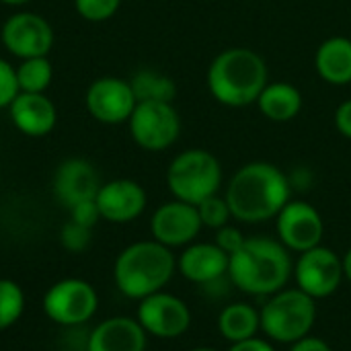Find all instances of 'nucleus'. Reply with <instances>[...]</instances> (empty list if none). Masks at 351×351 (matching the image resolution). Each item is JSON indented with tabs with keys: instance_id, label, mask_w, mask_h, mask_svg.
I'll return each instance as SVG.
<instances>
[{
	"instance_id": "nucleus-6",
	"label": "nucleus",
	"mask_w": 351,
	"mask_h": 351,
	"mask_svg": "<svg viewBox=\"0 0 351 351\" xmlns=\"http://www.w3.org/2000/svg\"><path fill=\"white\" fill-rule=\"evenodd\" d=\"M167 187L175 199L197 206L220 191L222 165L210 150L187 148L171 160Z\"/></svg>"
},
{
	"instance_id": "nucleus-8",
	"label": "nucleus",
	"mask_w": 351,
	"mask_h": 351,
	"mask_svg": "<svg viewBox=\"0 0 351 351\" xmlns=\"http://www.w3.org/2000/svg\"><path fill=\"white\" fill-rule=\"evenodd\" d=\"M99 308L97 290L78 278L56 282L43 296V313L60 327H78L95 317Z\"/></svg>"
},
{
	"instance_id": "nucleus-36",
	"label": "nucleus",
	"mask_w": 351,
	"mask_h": 351,
	"mask_svg": "<svg viewBox=\"0 0 351 351\" xmlns=\"http://www.w3.org/2000/svg\"><path fill=\"white\" fill-rule=\"evenodd\" d=\"M2 4H6V6H12V8H23V6H27L31 0H0Z\"/></svg>"
},
{
	"instance_id": "nucleus-3",
	"label": "nucleus",
	"mask_w": 351,
	"mask_h": 351,
	"mask_svg": "<svg viewBox=\"0 0 351 351\" xmlns=\"http://www.w3.org/2000/svg\"><path fill=\"white\" fill-rule=\"evenodd\" d=\"M208 90L224 107L243 109L255 105L269 82V68L251 47H228L208 68Z\"/></svg>"
},
{
	"instance_id": "nucleus-20",
	"label": "nucleus",
	"mask_w": 351,
	"mask_h": 351,
	"mask_svg": "<svg viewBox=\"0 0 351 351\" xmlns=\"http://www.w3.org/2000/svg\"><path fill=\"white\" fill-rule=\"evenodd\" d=\"M317 74L333 86L351 82V37L333 35L325 39L315 53Z\"/></svg>"
},
{
	"instance_id": "nucleus-35",
	"label": "nucleus",
	"mask_w": 351,
	"mask_h": 351,
	"mask_svg": "<svg viewBox=\"0 0 351 351\" xmlns=\"http://www.w3.org/2000/svg\"><path fill=\"white\" fill-rule=\"evenodd\" d=\"M341 261H343V278L351 284V249H348V253L341 257Z\"/></svg>"
},
{
	"instance_id": "nucleus-29",
	"label": "nucleus",
	"mask_w": 351,
	"mask_h": 351,
	"mask_svg": "<svg viewBox=\"0 0 351 351\" xmlns=\"http://www.w3.org/2000/svg\"><path fill=\"white\" fill-rule=\"evenodd\" d=\"M19 93L21 90H19L14 66L8 60L0 58V109H8Z\"/></svg>"
},
{
	"instance_id": "nucleus-25",
	"label": "nucleus",
	"mask_w": 351,
	"mask_h": 351,
	"mask_svg": "<svg viewBox=\"0 0 351 351\" xmlns=\"http://www.w3.org/2000/svg\"><path fill=\"white\" fill-rule=\"evenodd\" d=\"M25 311V292L14 280H0V331L10 329Z\"/></svg>"
},
{
	"instance_id": "nucleus-19",
	"label": "nucleus",
	"mask_w": 351,
	"mask_h": 351,
	"mask_svg": "<svg viewBox=\"0 0 351 351\" xmlns=\"http://www.w3.org/2000/svg\"><path fill=\"white\" fill-rule=\"evenodd\" d=\"M148 333L138 319L111 317L101 321L86 339V351H146Z\"/></svg>"
},
{
	"instance_id": "nucleus-16",
	"label": "nucleus",
	"mask_w": 351,
	"mask_h": 351,
	"mask_svg": "<svg viewBox=\"0 0 351 351\" xmlns=\"http://www.w3.org/2000/svg\"><path fill=\"white\" fill-rule=\"evenodd\" d=\"M95 202L101 220L113 224H128L144 214L148 206V195L146 189L134 179H113L101 183Z\"/></svg>"
},
{
	"instance_id": "nucleus-31",
	"label": "nucleus",
	"mask_w": 351,
	"mask_h": 351,
	"mask_svg": "<svg viewBox=\"0 0 351 351\" xmlns=\"http://www.w3.org/2000/svg\"><path fill=\"white\" fill-rule=\"evenodd\" d=\"M70 212V220L80 224V226H86V228H95L97 222L101 220V214H99V208H97V202L95 199H86V202H80L76 204L74 208L68 210Z\"/></svg>"
},
{
	"instance_id": "nucleus-7",
	"label": "nucleus",
	"mask_w": 351,
	"mask_h": 351,
	"mask_svg": "<svg viewBox=\"0 0 351 351\" xmlns=\"http://www.w3.org/2000/svg\"><path fill=\"white\" fill-rule=\"evenodd\" d=\"M134 144L146 152H165L181 136V115L167 101H138L128 119Z\"/></svg>"
},
{
	"instance_id": "nucleus-24",
	"label": "nucleus",
	"mask_w": 351,
	"mask_h": 351,
	"mask_svg": "<svg viewBox=\"0 0 351 351\" xmlns=\"http://www.w3.org/2000/svg\"><path fill=\"white\" fill-rule=\"evenodd\" d=\"M14 72L21 93H45L53 80V66L47 56L19 60Z\"/></svg>"
},
{
	"instance_id": "nucleus-28",
	"label": "nucleus",
	"mask_w": 351,
	"mask_h": 351,
	"mask_svg": "<svg viewBox=\"0 0 351 351\" xmlns=\"http://www.w3.org/2000/svg\"><path fill=\"white\" fill-rule=\"evenodd\" d=\"M93 241V230L86 226H80L72 220H68L62 228H60V245L70 251V253H82L88 249Z\"/></svg>"
},
{
	"instance_id": "nucleus-32",
	"label": "nucleus",
	"mask_w": 351,
	"mask_h": 351,
	"mask_svg": "<svg viewBox=\"0 0 351 351\" xmlns=\"http://www.w3.org/2000/svg\"><path fill=\"white\" fill-rule=\"evenodd\" d=\"M335 128L343 138L351 140V99L343 101L335 109Z\"/></svg>"
},
{
	"instance_id": "nucleus-15",
	"label": "nucleus",
	"mask_w": 351,
	"mask_h": 351,
	"mask_svg": "<svg viewBox=\"0 0 351 351\" xmlns=\"http://www.w3.org/2000/svg\"><path fill=\"white\" fill-rule=\"evenodd\" d=\"M99 187H101V181H99V173L95 165L82 156H70L62 160L51 181L53 197L66 210L74 208L80 202L95 199Z\"/></svg>"
},
{
	"instance_id": "nucleus-1",
	"label": "nucleus",
	"mask_w": 351,
	"mask_h": 351,
	"mask_svg": "<svg viewBox=\"0 0 351 351\" xmlns=\"http://www.w3.org/2000/svg\"><path fill=\"white\" fill-rule=\"evenodd\" d=\"M224 197L234 220L261 224L276 218L292 199V183L278 165L253 160L230 177Z\"/></svg>"
},
{
	"instance_id": "nucleus-37",
	"label": "nucleus",
	"mask_w": 351,
	"mask_h": 351,
	"mask_svg": "<svg viewBox=\"0 0 351 351\" xmlns=\"http://www.w3.org/2000/svg\"><path fill=\"white\" fill-rule=\"evenodd\" d=\"M187 351H218V350H214V348H193V350H187Z\"/></svg>"
},
{
	"instance_id": "nucleus-2",
	"label": "nucleus",
	"mask_w": 351,
	"mask_h": 351,
	"mask_svg": "<svg viewBox=\"0 0 351 351\" xmlns=\"http://www.w3.org/2000/svg\"><path fill=\"white\" fill-rule=\"evenodd\" d=\"M292 271L290 251L269 237H249L228 261L230 282L251 296H271L284 290Z\"/></svg>"
},
{
	"instance_id": "nucleus-27",
	"label": "nucleus",
	"mask_w": 351,
	"mask_h": 351,
	"mask_svg": "<svg viewBox=\"0 0 351 351\" xmlns=\"http://www.w3.org/2000/svg\"><path fill=\"white\" fill-rule=\"evenodd\" d=\"M123 0H74V10L88 23H105L113 19Z\"/></svg>"
},
{
	"instance_id": "nucleus-22",
	"label": "nucleus",
	"mask_w": 351,
	"mask_h": 351,
	"mask_svg": "<svg viewBox=\"0 0 351 351\" xmlns=\"http://www.w3.org/2000/svg\"><path fill=\"white\" fill-rule=\"evenodd\" d=\"M218 331L230 343L251 339L261 331V313L249 302L226 304L218 315Z\"/></svg>"
},
{
	"instance_id": "nucleus-23",
	"label": "nucleus",
	"mask_w": 351,
	"mask_h": 351,
	"mask_svg": "<svg viewBox=\"0 0 351 351\" xmlns=\"http://www.w3.org/2000/svg\"><path fill=\"white\" fill-rule=\"evenodd\" d=\"M132 90L138 101H167L173 103L177 95V84L171 76L156 70H138L130 78Z\"/></svg>"
},
{
	"instance_id": "nucleus-34",
	"label": "nucleus",
	"mask_w": 351,
	"mask_h": 351,
	"mask_svg": "<svg viewBox=\"0 0 351 351\" xmlns=\"http://www.w3.org/2000/svg\"><path fill=\"white\" fill-rule=\"evenodd\" d=\"M290 351H333V350H331V346H329L325 339L315 337V335H306V337H302L300 341L292 343V346H290Z\"/></svg>"
},
{
	"instance_id": "nucleus-14",
	"label": "nucleus",
	"mask_w": 351,
	"mask_h": 351,
	"mask_svg": "<svg viewBox=\"0 0 351 351\" xmlns=\"http://www.w3.org/2000/svg\"><path fill=\"white\" fill-rule=\"evenodd\" d=\"M202 228H204V224L199 220L197 206L175 199V197L171 202L158 206L150 218L152 239L169 249L187 247V245L195 243Z\"/></svg>"
},
{
	"instance_id": "nucleus-9",
	"label": "nucleus",
	"mask_w": 351,
	"mask_h": 351,
	"mask_svg": "<svg viewBox=\"0 0 351 351\" xmlns=\"http://www.w3.org/2000/svg\"><path fill=\"white\" fill-rule=\"evenodd\" d=\"M53 39L56 35L49 21L31 10L12 12L0 27L2 47L16 60L49 56Z\"/></svg>"
},
{
	"instance_id": "nucleus-10",
	"label": "nucleus",
	"mask_w": 351,
	"mask_h": 351,
	"mask_svg": "<svg viewBox=\"0 0 351 351\" xmlns=\"http://www.w3.org/2000/svg\"><path fill=\"white\" fill-rule=\"evenodd\" d=\"M292 276L296 280V288L315 300L333 296L346 280L341 257L325 245L300 253Z\"/></svg>"
},
{
	"instance_id": "nucleus-18",
	"label": "nucleus",
	"mask_w": 351,
	"mask_h": 351,
	"mask_svg": "<svg viewBox=\"0 0 351 351\" xmlns=\"http://www.w3.org/2000/svg\"><path fill=\"white\" fill-rule=\"evenodd\" d=\"M228 261L230 255L216 243H191L177 257V271L193 284L210 286L228 276Z\"/></svg>"
},
{
	"instance_id": "nucleus-33",
	"label": "nucleus",
	"mask_w": 351,
	"mask_h": 351,
	"mask_svg": "<svg viewBox=\"0 0 351 351\" xmlns=\"http://www.w3.org/2000/svg\"><path fill=\"white\" fill-rule=\"evenodd\" d=\"M228 351H276L274 343L269 339H263V337H251V339H245V341H239V343H230Z\"/></svg>"
},
{
	"instance_id": "nucleus-17",
	"label": "nucleus",
	"mask_w": 351,
	"mask_h": 351,
	"mask_svg": "<svg viewBox=\"0 0 351 351\" xmlns=\"http://www.w3.org/2000/svg\"><path fill=\"white\" fill-rule=\"evenodd\" d=\"M8 115L27 138H45L58 123V109L45 93H19L8 107Z\"/></svg>"
},
{
	"instance_id": "nucleus-30",
	"label": "nucleus",
	"mask_w": 351,
	"mask_h": 351,
	"mask_svg": "<svg viewBox=\"0 0 351 351\" xmlns=\"http://www.w3.org/2000/svg\"><path fill=\"white\" fill-rule=\"evenodd\" d=\"M245 241H247V237H245L237 226H232V224H226V226L218 228V230H216V239H214V243H216L226 255L237 253V251L245 245Z\"/></svg>"
},
{
	"instance_id": "nucleus-13",
	"label": "nucleus",
	"mask_w": 351,
	"mask_h": 351,
	"mask_svg": "<svg viewBox=\"0 0 351 351\" xmlns=\"http://www.w3.org/2000/svg\"><path fill=\"white\" fill-rule=\"evenodd\" d=\"M136 319L142 329L156 339H177L191 327L189 306L179 296L165 290L142 298Z\"/></svg>"
},
{
	"instance_id": "nucleus-5",
	"label": "nucleus",
	"mask_w": 351,
	"mask_h": 351,
	"mask_svg": "<svg viewBox=\"0 0 351 351\" xmlns=\"http://www.w3.org/2000/svg\"><path fill=\"white\" fill-rule=\"evenodd\" d=\"M261 331L269 341L296 343L311 335L317 323V300L304 294L300 288H284L261 306Z\"/></svg>"
},
{
	"instance_id": "nucleus-12",
	"label": "nucleus",
	"mask_w": 351,
	"mask_h": 351,
	"mask_svg": "<svg viewBox=\"0 0 351 351\" xmlns=\"http://www.w3.org/2000/svg\"><path fill=\"white\" fill-rule=\"evenodd\" d=\"M278 241L294 253H304L323 243L325 222L321 212L302 199H290L276 216Z\"/></svg>"
},
{
	"instance_id": "nucleus-11",
	"label": "nucleus",
	"mask_w": 351,
	"mask_h": 351,
	"mask_svg": "<svg viewBox=\"0 0 351 351\" xmlns=\"http://www.w3.org/2000/svg\"><path fill=\"white\" fill-rule=\"evenodd\" d=\"M136 105L138 99L130 80L119 76L95 78L84 93V107L88 115L103 125L128 123Z\"/></svg>"
},
{
	"instance_id": "nucleus-26",
	"label": "nucleus",
	"mask_w": 351,
	"mask_h": 351,
	"mask_svg": "<svg viewBox=\"0 0 351 351\" xmlns=\"http://www.w3.org/2000/svg\"><path fill=\"white\" fill-rule=\"evenodd\" d=\"M197 212H199V220H202L204 228H212V230H218V228L230 224V220H232L230 206H228L226 197L220 193L197 204Z\"/></svg>"
},
{
	"instance_id": "nucleus-4",
	"label": "nucleus",
	"mask_w": 351,
	"mask_h": 351,
	"mask_svg": "<svg viewBox=\"0 0 351 351\" xmlns=\"http://www.w3.org/2000/svg\"><path fill=\"white\" fill-rule=\"evenodd\" d=\"M177 271V257L173 249L152 241H138L125 247L113 265V280L117 290L132 300H142L165 290Z\"/></svg>"
},
{
	"instance_id": "nucleus-21",
	"label": "nucleus",
	"mask_w": 351,
	"mask_h": 351,
	"mask_svg": "<svg viewBox=\"0 0 351 351\" xmlns=\"http://www.w3.org/2000/svg\"><path fill=\"white\" fill-rule=\"evenodd\" d=\"M255 105L261 111V115L267 117L269 121L286 123L300 115L304 107V97L296 84L286 80H276L265 84Z\"/></svg>"
}]
</instances>
